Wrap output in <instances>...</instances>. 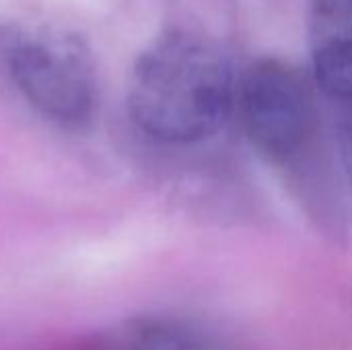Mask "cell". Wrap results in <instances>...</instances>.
Returning a JSON list of instances; mask_svg holds the SVG:
<instances>
[{
	"instance_id": "obj_1",
	"label": "cell",
	"mask_w": 352,
	"mask_h": 350,
	"mask_svg": "<svg viewBox=\"0 0 352 350\" xmlns=\"http://www.w3.org/2000/svg\"><path fill=\"white\" fill-rule=\"evenodd\" d=\"M237 101L229 56L210 37L175 29L157 37L134 62L128 111L151 138L190 144L214 136Z\"/></svg>"
},
{
	"instance_id": "obj_2",
	"label": "cell",
	"mask_w": 352,
	"mask_h": 350,
	"mask_svg": "<svg viewBox=\"0 0 352 350\" xmlns=\"http://www.w3.org/2000/svg\"><path fill=\"white\" fill-rule=\"evenodd\" d=\"M6 64L21 95L47 120L78 128L97 101L95 70L87 47L56 29H27L12 35Z\"/></svg>"
},
{
	"instance_id": "obj_3",
	"label": "cell",
	"mask_w": 352,
	"mask_h": 350,
	"mask_svg": "<svg viewBox=\"0 0 352 350\" xmlns=\"http://www.w3.org/2000/svg\"><path fill=\"white\" fill-rule=\"evenodd\" d=\"M250 142L270 161L297 155L314 130V97L299 68L283 58L254 60L237 85Z\"/></svg>"
},
{
	"instance_id": "obj_4",
	"label": "cell",
	"mask_w": 352,
	"mask_h": 350,
	"mask_svg": "<svg viewBox=\"0 0 352 350\" xmlns=\"http://www.w3.org/2000/svg\"><path fill=\"white\" fill-rule=\"evenodd\" d=\"M307 31L318 85L352 99V0H309Z\"/></svg>"
},
{
	"instance_id": "obj_5",
	"label": "cell",
	"mask_w": 352,
	"mask_h": 350,
	"mask_svg": "<svg viewBox=\"0 0 352 350\" xmlns=\"http://www.w3.org/2000/svg\"><path fill=\"white\" fill-rule=\"evenodd\" d=\"M116 350H225L202 326L173 318L146 316L124 326Z\"/></svg>"
}]
</instances>
